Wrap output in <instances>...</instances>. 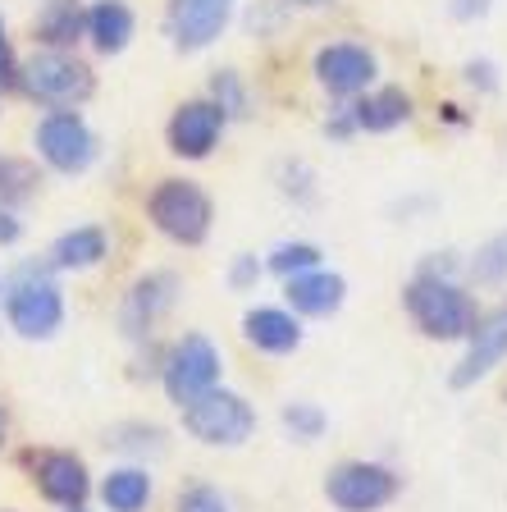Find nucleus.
Returning a JSON list of instances; mask_svg holds the SVG:
<instances>
[{"label": "nucleus", "mask_w": 507, "mask_h": 512, "mask_svg": "<svg viewBox=\"0 0 507 512\" xmlns=\"http://www.w3.org/2000/svg\"><path fill=\"white\" fill-rule=\"evenodd\" d=\"M471 279L485 288H498L507 279V234H494L489 243L476 247V256H471Z\"/></svg>", "instance_id": "5701e85b"}, {"label": "nucleus", "mask_w": 507, "mask_h": 512, "mask_svg": "<svg viewBox=\"0 0 507 512\" xmlns=\"http://www.w3.org/2000/svg\"><path fill=\"white\" fill-rule=\"evenodd\" d=\"M37 151L51 170L60 174H83L96 160V133L74 115V110H55L37 124Z\"/></svg>", "instance_id": "1a4fd4ad"}, {"label": "nucleus", "mask_w": 507, "mask_h": 512, "mask_svg": "<svg viewBox=\"0 0 507 512\" xmlns=\"http://www.w3.org/2000/svg\"><path fill=\"white\" fill-rule=\"evenodd\" d=\"M220 371H224L220 348H215L206 334H183V339L169 348L165 366H160V380H165L169 403L183 412L192 398L211 394L215 384H220Z\"/></svg>", "instance_id": "39448f33"}, {"label": "nucleus", "mask_w": 507, "mask_h": 512, "mask_svg": "<svg viewBox=\"0 0 507 512\" xmlns=\"http://www.w3.org/2000/svg\"><path fill=\"white\" fill-rule=\"evenodd\" d=\"M320 247L316 243H279L275 252L265 256V270H275L279 279H293V275H307V270H320Z\"/></svg>", "instance_id": "4be33fe9"}, {"label": "nucleus", "mask_w": 507, "mask_h": 512, "mask_svg": "<svg viewBox=\"0 0 507 512\" xmlns=\"http://www.w3.org/2000/svg\"><path fill=\"white\" fill-rule=\"evenodd\" d=\"M32 183H37L32 165H23V160H10V156H0V197H5V202H14V197H28Z\"/></svg>", "instance_id": "a878e982"}, {"label": "nucleus", "mask_w": 507, "mask_h": 512, "mask_svg": "<svg viewBox=\"0 0 507 512\" xmlns=\"http://www.w3.org/2000/svg\"><path fill=\"white\" fill-rule=\"evenodd\" d=\"M402 307L425 339L439 343H466L480 325V302L466 293L457 279L444 275H416L402 288Z\"/></svg>", "instance_id": "f257e3e1"}, {"label": "nucleus", "mask_w": 507, "mask_h": 512, "mask_svg": "<svg viewBox=\"0 0 507 512\" xmlns=\"http://www.w3.org/2000/svg\"><path fill=\"white\" fill-rule=\"evenodd\" d=\"M14 238H19V220L0 206V243H14Z\"/></svg>", "instance_id": "2f4dec72"}, {"label": "nucleus", "mask_w": 507, "mask_h": 512, "mask_svg": "<svg viewBox=\"0 0 507 512\" xmlns=\"http://www.w3.org/2000/svg\"><path fill=\"white\" fill-rule=\"evenodd\" d=\"M288 5H302V10H320V5H329V0H288Z\"/></svg>", "instance_id": "473e14b6"}, {"label": "nucleus", "mask_w": 507, "mask_h": 512, "mask_svg": "<svg viewBox=\"0 0 507 512\" xmlns=\"http://www.w3.org/2000/svg\"><path fill=\"white\" fill-rule=\"evenodd\" d=\"M147 215H151V224H156L169 243L197 247V243H206V234H211L215 206H211V197H206L201 183L160 179L156 188H151V197H147Z\"/></svg>", "instance_id": "f03ea898"}, {"label": "nucleus", "mask_w": 507, "mask_h": 512, "mask_svg": "<svg viewBox=\"0 0 507 512\" xmlns=\"http://www.w3.org/2000/svg\"><path fill=\"white\" fill-rule=\"evenodd\" d=\"M329 416L320 412L316 403H288L284 407V430L297 439V444H316L320 435H325Z\"/></svg>", "instance_id": "b1692460"}, {"label": "nucleus", "mask_w": 507, "mask_h": 512, "mask_svg": "<svg viewBox=\"0 0 507 512\" xmlns=\"http://www.w3.org/2000/svg\"><path fill=\"white\" fill-rule=\"evenodd\" d=\"M243 339L256 352H270V357H288V352L302 348V320L288 307H252L243 316Z\"/></svg>", "instance_id": "dca6fc26"}, {"label": "nucleus", "mask_w": 507, "mask_h": 512, "mask_svg": "<svg viewBox=\"0 0 507 512\" xmlns=\"http://www.w3.org/2000/svg\"><path fill=\"white\" fill-rule=\"evenodd\" d=\"M284 298L293 316H334L343 302H348V279L338 270H307V275L284 279Z\"/></svg>", "instance_id": "2eb2a0df"}, {"label": "nucleus", "mask_w": 507, "mask_h": 512, "mask_svg": "<svg viewBox=\"0 0 507 512\" xmlns=\"http://www.w3.org/2000/svg\"><path fill=\"white\" fill-rule=\"evenodd\" d=\"M352 128L357 133H393L412 119V96L402 92V87H370L352 101Z\"/></svg>", "instance_id": "f3484780"}, {"label": "nucleus", "mask_w": 507, "mask_h": 512, "mask_svg": "<svg viewBox=\"0 0 507 512\" xmlns=\"http://www.w3.org/2000/svg\"><path fill=\"white\" fill-rule=\"evenodd\" d=\"M5 316L23 339H51L64 320L60 288L42 275V270H19L5 288Z\"/></svg>", "instance_id": "0eeeda50"}, {"label": "nucleus", "mask_w": 507, "mask_h": 512, "mask_svg": "<svg viewBox=\"0 0 507 512\" xmlns=\"http://www.w3.org/2000/svg\"><path fill=\"white\" fill-rule=\"evenodd\" d=\"M211 101L224 110V119L247 115V87H243V78L233 74V69H220V74L211 78Z\"/></svg>", "instance_id": "393cba45"}, {"label": "nucleus", "mask_w": 507, "mask_h": 512, "mask_svg": "<svg viewBox=\"0 0 507 512\" xmlns=\"http://www.w3.org/2000/svg\"><path fill=\"white\" fill-rule=\"evenodd\" d=\"M87 37L101 55H119L133 37V10H128L124 0H96L92 10H87Z\"/></svg>", "instance_id": "6ab92c4d"}, {"label": "nucleus", "mask_w": 507, "mask_h": 512, "mask_svg": "<svg viewBox=\"0 0 507 512\" xmlns=\"http://www.w3.org/2000/svg\"><path fill=\"white\" fill-rule=\"evenodd\" d=\"M69 512H83V508H69Z\"/></svg>", "instance_id": "f704fd0d"}, {"label": "nucleus", "mask_w": 507, "mask_h": 512, "mask_svg": "<svg viewBox=\"0 0 507 512\" xmlns=\"http://www.w3.org/2000/svg\"><path fill=\"white\" fill-rule=\"evenodd\" d=\"M183 430H188L197 444L238 448L256 435V407L247 403L243 394H233V389H220V384H215L211 394L192 398V403L183 407Z\"/></svg>", "instance_id": "7ed1b4c3"}, {"label": "nucleus", "mask_w": 507, "mask_h": 512, "mask_svg": "<svg viewBox=\"0 0 507 512\" xmlns=\"http://www.w3.org/2000/svg\"><path fill=\"white\" fill-rule=\"evenodd\" d=\"M101 256H106V234H101L96 224H83V229H69L64 238H55L51 266L55 270H92Z\"/></svg>", "instance_id": "aec40b11"}, {"label": "nucleus", "mask_w": 507, "mask_h": 512, "mask_svg": "<svg viewBox=\"0 0 507 512\" xmlns=\"http://www.w3.org/2000/svg\"><path fill=\"white\" fill-rule=\"evenodd\" d=\"M87 37V10L83 0H46L37 14V42L46 51H69Z\"/></svg>", "instance_id": "a211bd4d"}, {"label": "nucleus", "mask_w": 507, "mask_h": 512, "mask_svg": "<svg viewBox=\"0 0 507 512\" xmlns=\"http://www.w3.org/2000/svg\"><path fill=\"white\" fill-rule=\"evenodd\" d=\"M261 261H256L252 252H243V256H233V266H229V284L233 288H256V279H261Z\"/></svg>", "instance_id": "cd10ccee"}, {"label": "nucleus", "mask_w": 507, "mask_h": 512, "mask_svg": "<svg viewBox=\"0 0 507 512\" xmlns=\"http://www.w3.org/2000/svg\"><path fill=\"white\" fill-rule=\"evenodd\" d=\"M402 480L398 471H389L384 462H338L325 476V499L334 503L338 512H380L398 499Z\"/></svg>", "instance_id": "423d86ee"}, {"label": "nucleus", "mask_w": 507, "mask_h": 512, "mask_svg": "<svg viewBox=\"0 0 507 512\" xmlns=\"http://www.w3.org/2000/svg\"><path fill=\"white\" fill-rule=\"evenodd\" d=\"M233 5L238 0H169V10H165L169 42L179 46V51H206L229 28Z\"/></svg>", "instance_id": "9b49d317"}, {"label": "nucleus", "mask_w": 507, "mask_h": 512, "mask_svg": "<svg viewBox=\"0 0 507 512\" xmlns=\"http://www.w3.org/2000/svg\"><path fill=\"white\" fill-rule=\"evenodd\" d=\"M179 512H229V499L215 485H188L179 494Z\"/></svg>", "instance_id": "bb28decb"}, {"label": "nucleus", "mask_w": 507, "mask_h": 512, "mask_svg": "<svg viewBox=\"0 0 507 512\" xmlns=\"http://www.w3.org/2000/svg\"><path fill=\"white\" fill-rule=\"evenodd\" d=\"M174 298H179V275L156 270V275L138 279V284H133V293L124 298V311H119L128 339H142V334H151V325H156V320L165 316L169 307H174Z\"/></svg>", "instance_id": "4468645a"}, {"label": "nucleus", "mask_w": 507, "mask_h": 512, "mask_svg": "<svg viewBox=\"0 0 507 512\" xmlns=\"http://www.w3.org/2000/svg\"><path fill=\"white\" fill-rule=\"evenodd\" d=\"M224 110L215 101H183L169 115V151L183 160H206L224 138Z\"/></svg>", "instance_id": "f8f14e48"}, {"label": "nucleus", "mask_w": 507, "mask_h": 512, "mask_svg": "<svg viewBox=\"0 0 507 512\" xmlns=\"http://www.w3.org/2000/svg\"><path fill=\"white\" fill-rule=\"evenodd\" d=\"M32 480H37L42 499H51L55 508H83L87 494H92L87 462L78 453H64V448H51L32 462Z\"/></svg>", "instance_id": "ddd939ff"}, {"label": "nucleus", "mask_w": 507, "mask_h": 512, "mask_svg": "<svg viewBox=\"0 0 507 512\" xmlns=\"http://www.w3.org/2000/svg\"><path fill=\"white\" fill-rule=\"evenodd\" d=\"M311 74H316V83L325 87L329 96H338V101H357L361 92L375 87V78H380V60H375V51L361 46V42H329V46L316 51Z\"/></svg>", "instance_id": "6e6552de"}, {"label": "nucleus", "mask_w": 507, "mask_h": 512, "mask_svg": "<svg viewBox=\"0 0 507 512\" xmlns=\"http://www.w3.org/2000/svg\"><path fill=\"white\" fill-rule=\"evenodd\" d=\"M466 83H471V87H485V92H494V87H498L494 64H489V60H471V64H466Z\"/></svg>", "instance_id": "7c9ffc66"}, {"label": "nucleus", "mask_w": 507, "mask_h": 512, "mask_svg": "<svg viewBox=\"0 0 507 512\" xmlns=\"http://www.w3.org/2000/svg\"><path fill=\"white\" fill-rule=\"evenodd\" d=\"M489 5H494V0H448V14L462 19V23H471V19H485Z\"/></svg>", "instance_id": "c756f323"}, {"label": "nucleus", "mask_w": 507, "mask_h": 512, "mask_svg": "<svg viewBox=\"0 0 507 512\" xmlns=\"http://www.w3.org/2000/svg\"><path fill=\"white\" fill-rule=\"evenodd\" d=\"M0 87H19V64H14V55H10L5 19H0Z\"/></svg>", "instance_id": "c85d7f7f"}, {"label": "nucleus", "mask_w": 507, "mask_h": 512, "mask_svg": "<svg viewBox=\"0 0 507 512\" xmlns=\"http://www.w3.org/2000/svg\"><path fill=\"white\" fill-rule=\"evenodd\" d=\"M503 362H507V302H498L494 311H480V325L466 339V352H462V362L453 366L448 384L453 389H471L485 375H494Z\"/></svg>", "instance_id": "9d476101"}, {"label": "nucleus", "mask_w": 507, "mask_h": 512, "mask_svg": "<svg viewBox=\"0 0 507 512\" xmlns=\"http://www.w3.org/2000/svg\"><path fill=\"white\" fill-rule=\"evenodd\" d=\"M19 87L32 101H42V106L74 110L92 96L96 78H92V69H87L83 60H74L69 51H37L19 69Z\"/></svg>", "instance_id": "20e7f679"}, {"label": "nucleus", "mask_w": 507, "mask_h": 512, "mask_svg": "<svg viewBox=\"0 0 507 512\" xmlns=\"http://www.w3.org/2000/svg\"><path fill=\"white\" fill-rule=\"evenodd\" d=\"M101 499L110 512H142L151 503V476L142 467H115L101 480Z\"/></svg>", "instance_id": "412c9836"}, {"label": "nucleus", "mask_w": 507, "mask_h": 512, "mask_svg": "<svg viewBox=\"0 0 507 512\" xmlns=\"http://www.w3.org/2000/svg\"><path fill=\"white\" fill-rule=\"evenodd\" d=\"M0 444H5V407H0Z\"/></svg>", "instance_id": "72a5a7b5"}]
</instances>
